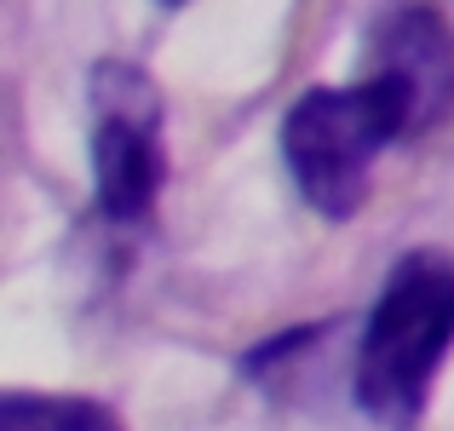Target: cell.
I'll return each instance as SVG.
<instances>
[{"mask_svg":"<svg viewBox=\"0 0 454 431\" xmlns=\"http://www.w3.org/2000/svg\"><path fill=\"white\" fill-rule=\"evenodd\" d=\"M454 351V259L443 247H414L391 265L356 333L351 391L380 431H414L432 386Z\"/></svg>","mask_w":454,"mask_h":431,"instance_id":"obj_1","label":"cell"},{"mask_svg":"<svg viewBox=\"0 0 454 431\" xmlns=\"http://www.w3.org/2000/svg\"><path fill=\"white\" fill-rule=\"evenodd\" d=\"M161 6H178V0H161Z\"/></svg>","mask_w":454,"mask_h":431,"instance_id":"obj_6","label":"cell"},{"mask_svg":"<svg viewBox=\"0 0 454 431\" xmlns=\"http://www.w3.org/2000/svg\"><path fill=\"white\" fill-rule=\"evenodd\" d=\"M363 75L386 87L409 138L432 133L454 110V29L432 6H391L368 35Z\"/></svg>","mask_w":454,"mask_h":431,"instance_id":"obj_4","label":"cell"},{"mask_svg":"<svg viewBox=\"0 0 454 431\" xmlns=\"http://www.w3.org/2000/svg\"><path fill=\"white\" fill-rule=\"evenodd\" d=\"M391 144H409L397 104L374 81L351 87H310L282 115V161L294 173V190L322 219H356L374 184V161Z\"/></svg>","mask_w":454,"mask_h":431,"instance_id":"obj_2","label":"cell"},{"mask_svg":"<svg viewBox=\"0 0 454 431\" xmlns=\"http://www.w3.org/2000/svg\"><path fill=\"white\" fill-rule=\"evenodd\" d=\"M92 110V196L104 224H150L167 190V110L161 87L127 58H98L87 75Z\"/></svg>","mask_w":454,"mask_h":431,"instance_id":"obj_3","label":"cell"},{"mask_svg":"<svg viewBox=\"0 0 454 431\" xmlns=\"http://www.w3.org/2000/svg\"><path fill=\"white\" fill-rule=\"evenodd\" d=\"M0 431H121L104 403L64 391H0Z\"/></svg>","mask_w":454,"mask_h":431,"instance_id":"obj_5","label":"cell"}]
</instances>
